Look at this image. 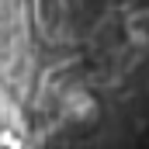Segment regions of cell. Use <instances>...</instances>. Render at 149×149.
<instances>
[{
    "label": "cell",
    "mask_w": 149,
    "mask_h": 149,
    "mask_svg": "<svg viewBox=\"0 0 149 149\" xmlns=\"http://www.w3.org/2000/svg\"><path fill=\"white\" fill-rule=\"evenodd\" d=\"M0 149H24V125L0 94Z\"/></svg>",
    "instance_id": "obj_1"
},
{
    "label": "cell",
    "mask_w": 149,
    "mask_h": 149,
    "mask_svg": "<svg viewBox=\"0 0 149 149\" xmlns=\"http://www.w3.org/2000/svg\"><path fill=\"white\" fill-rule=\"evenodd\" d=\"M63 108H66V114H70L73 121H80V118H83V121H90L94 111H97V104H94V101H90V94H83V90H73V94L66 97V104H63Z\"/></svg>",
    "instance_id": "obj_2"
},
{
    "label": "cell",
    "mask_w": 149,
    "mask_h": 149,
    "mask_svg": "<svg viewBox=\"0 0 149 149\" xmlns=\"http://www.w3.org/2000/svg\"><path fill=\"white\" fill-rule=\"evenodd\" d=\"M125 31L135 45H149V10H135L125 21Z\"/></svg>",
    "instance_id": "obj_3"
}]
</instances>
